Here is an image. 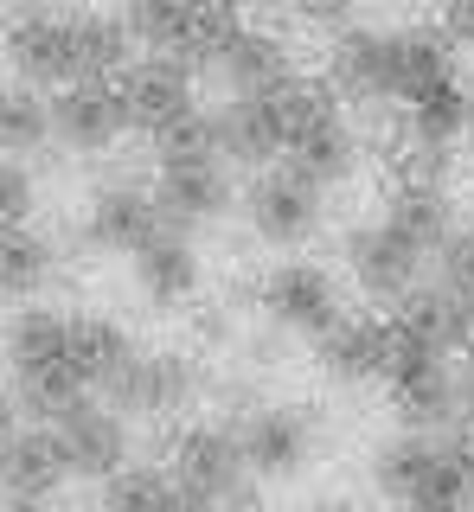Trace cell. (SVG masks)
Masks as SVG:
<instances>
[{
    "instance_id": "cell-4",
    "label": "cell",
    "mask_w": 474,
    "mask_h": 512,
    "mask_svg": "<svg viewBox=\"0 0 474 512\" xmlns=\"http://www.w3.org/2000/svg\"><path fill=\"white\" fill-rule=\"evenodd\" d=\"M154 205H161L167 231H193V224H212L231 212V167L225 154L212 148V122H193L180 135L154 141Z\"/></svg>"
},
{
    "instance_id": "cell-21",
    "label": "cell",
    "mask_w": 474,
    "mask_h": 512,
    "mask_svg": "<svg viewBox=\"0 0 474 512\" xmlns=\"http://www.w3.org/2000/svg\"><path fill=\"white\" fill-rule=\"evenodd\" d=\"M154 231H167L161 224V205H154V192L148 186H103L97 199H90V212H84V244L90 250H141Z\"/></svg>"
},
{
    "instance_id": "cell-13",
    "label": "cell",
    "mask_w": 474,
    "mask_h": 512,
    "mask_svg": "<svg viewBox=\"0 0 474 512\" xmlns=\"http://www.w3.org/2000/svg\"><path fill=\"white\" fill-rule=\"evenodd\" d=\"M257 308L270 314L276 327L321 340V333L340 320V288H334V276H327L321 263H302V256H289V263H276L270 276L257 282Z\"/></svg>"
},
{
    "instance_id": "cell-17",
    "label": "cell",
    "mask_w": 474,
    "mask_h": 512,
    "mask_svg": "<svg viewBox=\"0 0 474 512\" xmlns=\"http://www.w3.org/2000/svg\"><path fill=\"white\" fill-rule=\"evenodd\" d=\"M391 346H398L391 314H340L334 327L314 340V365L340 384H372V378H385Z\"/></svg>"
},
{
    "instance_id": "cell-8",
    "label": "cell",
    "mask_w": 474,
    "mask_h": 512,
    "mask_svg": "<svg viewBox=\"0 0 474 512\" xmlns=\"http://www.w3.org/2000/svg\"><path fill=\"white\" fill-rule=\"evenodd\" d=\"M116 90H122V109H129V128H141V135H154V141L180 135V128H193L205 116L199 77H193V64H180V58L141 52V58H129V71L116 77Z\"/></svg>"
},
{
    "instance_id": "cell-15",
    "label": "cell",
    "mask_w": 474,
    "mask_h": 512,
    "mask_svg": "<svg viewBox=\"0 0 474 512\" xmlns=\"http://www.w3.org/2000/svg\"><path fill=\"white\" fill-rule=\"evenodd\" d=\"M199 391V365L186 352H161V346H135V359L122 365V378L103 391L109 410H148V416H173L186 410Z\"/></svg>"
},
{
    "instance_id": "cell-18",
    "label": "cell",
    "mask_w": 474,
    "mask_h": 512,
    "mask_svg": "<svg viewBox=\"0 0 474 512\" xmlns=\"http://www.w3.org/2000/svg\"><path fill=\"white\" fill-rule=\"evenodd\" d=\"M129 128V109H122L116 84H71L52 96V141L71 154H103L122 141Z\"/></svg>"
},
{
    "instance_id": "cell-7",
    "label": "cell",
    "mask_w": 474,
    "mask_h": 512,
    "mask_svg": "<svg viewBox=\"0 0 474 512\" xmlns=\"http://www.w3.org/2000/svg\"><path fill=\"white\" fill-rule=\"evenodd\" d=\"M282 167L308 173L314 186L346 180V167H353V128L340 116L334 84H314V77L295 84V96H289V154H282Z\"/></svg>"
},
{
    "instance_id": "cell-2",
    "label": "cell",
    "mask_w": 474,
    "mask_h": 512,
    "mask_svg": "<svg viewBox=\"0 0 474 512\" xmlns=\"http://www.w3.org/2000/svg\"><path fill=\"white\" fill-rule=\"evenodd\" d=\"M334 96L353 103H423L436 84H449V39L442 32H372V26H346L334 39Z\"/></svg>"
},
{
    "instance_id": "cell-11",
    "label": "cell",
    "mask_w": 474,
    "mask_h": 512,
    "mask_svg": "<svg viewBox=\"0 0 474 512\" xmlns=\"http://www.w3.org/2000/svg\"><path fill=\"white\" fill-rule=\"evenodd\" d=\"M237 13L225 7H135L129 13V39H141L154 58H180V64H218L225 45L237 39Z\"/></svg>"
},
{
    "instance_id": "cell-29",
    "label": "cell",
    "mask_w": 474,
    "mask_h": 512,
    "mask_svg": "<svg viewBox=\"0 0 474 512\" xmlns=\"http://www.w3.org/2000/svg\"><path fill=\"white\" fill-rule=\"evenodd\" d=\"M20 436V397H13V384H0V448Z\"/></svg>"
},
{
    "instance_id": "cell-24",
    "label": "cell",
    "mask_w": 474,
    "mask_h": 512,
    "mask_svg": "<svg viewBox=\"0 0 474 512\" xmlns=\"http://www.w3.org/2000/svg\"><path fill=\"white\" fill-rule=\"evenodd\" d=\"M52 141V96L26 84H0V160H26Z\"/></svg>"
},
{
    "instance_id": "cell-23",
    "label": "cell",
    "mask_w": 474,
    "mask_h": 512,
    "mask_svg": "<svg viewBox=\"0 0 474 512\" xmlns=\"http://www.w3.org/2000/svg\"><path fill=\"white\" fill-rule=\"evenodd\" d=\"M129 263H135V282L154 308H186L199 295V250L180 231H154Z\"/></svg>"
},
{
    "instance_id": "cell-20",
    "label": "cell",
    "mask_w": 474,
    "mask_h": 512,
    "mask_svg": "<svg viewBox=\"0 0 474 512\" xmlns=\"http://www.w3.org/2000/svg\"><path fill=\"white\" fill-rule=\"evenodd\" d=\"M212 71L225 77L231 96H282L289 84H302L289 45H282L276 32H257V26H237V39L225 45V58H218Z\"/></svg>"
},
{
    "instance_id": "cell-22",
    "label": "cell",
    "mask_w": 474,
    "mask_h": 512,
    "mask_svg": "<svg viewBox=\"0 0 474 512\" xmlns=\"http://www.w3.org/2000/svg\"><path fill=\"white\" fill-rule=\"evenodd\" d=\"M385 224L398 237H410L423 256L436 263V250L455 237V218H449V192H442L436 173H410V180L391 186V199H385Z\"/></svg>"
},
{
    "instance_id": "cell-26",
    "label": "cell",
    "mask_w": 474,
    "mask_h": 512,
    "mask_svg": "<svg viewBox=\"0 0 474 512\" xmlns=\"http://www.w3.org/2000/svg\"><path fill=\"white\" fill-rule=\"evenodd\" d=\"M436 295L449 301L474 333V224H455V237L436 250Z\"/></svg>"
},
{
    "instance_id": "cell-27",
    "label": "cell",
    "mask_w": 474,
    "mask_h": 512,
    "mask_svg": "<svg viewBox=\"0 0 474 512\" xmlns=\"http://www.w3.org/2000/svg\"><path fill=\"white\" fill-rule=\"evenodd\" d=\"M39 212V180L26 160H0V237L7 231H33Z\"/></svg>"
},
{
    "instance_id": "cell-12",
    "label": "cell",
    "mask_w": 474,
    "mask_h": 512,
    "mask_svg": "<svg viewBox=\"0 0 474 512\" xmlns=\"http://www.w3.org/2000/svg\"><path fill=\"white\" fill-rule=\"evenodd\" d=\"M289 96H225V109H205V122H212V148L231 160H250V167H276L282 154H289Z\"/></svg>"
},
{
    "instance_id": "cell-16",
    "label": "cell",
    "mask_w": 474,
    "mask_h": 512,
    "mask_svg": "<svg viewBox=\"0 0 474 512\" xmlns=\"http://www.w3.org/2000/svg\"><path fill=\"white\" fill-rule=\"evenodd\" d=\"M237 448H244V468L257 480H289L314 455V416L295 404H263L237 423Z\"/></svg>"
},
{
    "instance_id": "cell-14",
    "label": "cell",
    "mask_w": 474,
    "mask_h": 512,
    "mask_svg": "<svg viewBox=\"0 0 474 512\" xmlns=\"http://www.w3.org/2000/svg\"><path fill=\"white\" fill-rule=\"evenodd\" d=\"M45 429H52L58 448H65L71 474H90L97 487L109 474L129 468V423H122V410H109L103 397H77V404H65Z\"/></svg>"
},
{
    "instance_id": "cell-1",
    "label": "cell",
    "mask_w": 474,
    "mask_h": 512,
    "mask_svg": "<svg viewBox=\"0 0 474 512\" xmlns=\"http://www.w3.org/2000/svg\"><path fill=\"white\" fill-rule=\"evenodd\" d=\"M0 58L13 84L58 96L71 84H116L129 71V20L103 13H13L0 26Z\"/></svg>"
},
{
    "instance_id": "cell-31",
    "label": "cell",
    "mask_w": 474,
    "mask_h": 512,
    "mask_svg": "<svg viewBox=\"0 0 474 512\" xmlns=\"http://www.w3.org/2000/svg\"><path fill=\"white\" fill-rule=\"evenodd\" d=\"M417 512H468V506H417Z\"/></svg>"
},
{
    "instance_id": "cell-5",
    "label": "cell",
    "mask_w": 474,
    "mask_h": 512,
    "mask_svg": "<svg viewBox=\"0 0 474 512\" xmlns=\"http://www.w3.org/2000/svg\"><path fill=\"white\" fill-rule=\"evenodd\" d=\"M372 487L398 512L417 506H468L474 512V455L455 436H404L372 455Z\"/></svg>"
},
{
    "instance_id": "cell-6",
    "label": "cell",
    "mask_w": 474,
    "mask_h": 512,
    "mask_svg": "<svg viewBox=\"0 0 474 512\" xmlns=\"http://www.w3.org/2000/svg\"><path fill=\"white\" fill-rule=\"evenodd\" d=\"M173 480H180L186 493H199L212 512H250L257 506V487H250L244 468V448H237V429H218V423H193L173 436Z\"/></svg>"
},
{
    "instance_id": "cell-25",
    "label": "cell",
    "mask_w": 474,
    "mask_h": 512,
    "mask_svg": "<svg viewBox=\"0 0 474 512\" xmlns=\"http://www.w3.org/2000/svg\"><path fill=\"white\" fill-rule=\"evenodd\" d=\"M52 269H58V256L39 231L0 237V301H13V308H20V301H39L45 288H52Z\"/></svg>"
},
{
    "instance_id": "cell-30",
    "label": "cell",
    "mask_w": 474,
    "mask_h": 512,
    "mask_svg": "<svg viewBox=\"0 0 474 512\" xmlns=\"http://www.w3.org/2000/svg\"><path fill=\"white\" fill-rule=\"evenodd\" d=\"M455 442H462L468 455H474V423H455Z\"/></svg>"
},
{
    "instance_id": "cell-32",
    "label": "cell",
    "mask_w": 474,
    "mask_h": 512,
    "mask_svg": "<svg viewBox=\"0 0 474 512\" xmlns=\"http://www.w3.org/2000/svg\"><path fill=\"white\" fill-rule=\"evenodd\" d=\"M0 512H45V506H0Z\"/></svg>"
},
{
    "instance_id": "cell-19",
    "label": "cell",
    "mask_w": 474,
    "mask_h": 512,
    "mask_svg": "<svg viewBox=\"0 0 474 512\" xmlns=\"http://www.w3.org/2000/svg\"><path fill=\"white\" fill-rule=\"evenodd\" d=\"M65 480H71V461L45 423L20 429V436L0 448V500L7 506H45Z\"/></svg>"
},
{
    "instance_id": "cell-3",
    "label": "cell",
    "mask_w": 474,
    "mask_h": 512,
    "mask_svg": "<svg viewBox=\"0 0 474 512\" xmlns=\"http://www.w3.org/2000/svg\"><path fill=\"white\" fill-rule=\"evenodd\" d=\"M0 352H7V372H13V397L33 423H52L65 404L90 397L84 365H77V314L20 308L0 333Z\"/></svg>"
},
{
    "instance_id": "cell-9",
    "label": "cell",
    "mask_w": 474,
    "mask_h": 512,
    "mask_svg": "<svg viewBox=\"0 0 474 512\" xmlns=\"http://www.w3.org/2000/svg\"><path fill=\"white\" fill-rule=\"evenodd\" d=\"M346 269H353L359 295H366L372 308H391V314H398L404 301L423 295L430 256L410 244V237H398L385 218H372V224H359V231L346 237Z\"/></svg>"
},
{
    "instance_id": "cell-10",
    "label": "cell",
    "mask_w": 474,
    "mask_h": 512,
    "mask_svg": "<svg viewBox=\"0 0 474 512\" xmlns=\"http://www.w3.org/2000/svg\"><path fill=\"white\" fill-rule=\"evenodd\" d=\"M321 192L327 186H314L308 173H295V167L276 160V167H263L257 180H250L244 218L270 250H295V244H308V237L321 231Z\"/></svg>"
},
{
    "instance_id": "cell-28",
    "label": "cell",
    "mask_w": 474,
    "mask_h": 512,
    "mask_svg": "<svg viewBox=\"0 0 474 512\" xmlns=\"http://www.w3.org/2000/svg\"><path fill=\"white\" fill-rule=\"evenodd\" d=\"M442 39H449V45H474V7H449V13H442Z\"/></svg>"
}]
</instances>
